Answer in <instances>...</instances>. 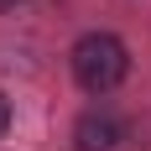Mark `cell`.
<instances>
[{"label":"cell","mask_w":151,"mask_h":151,"mask_svg":"<svg viewBox=\"0 0 151 151\" xmlns=\"http://www.w3.org/2000/svg\"><path fill=\"white\" fill-rule=\"evenodd\" d=\"M5 130H11V99L0 94V136H5Z\"/></svg>","instance_id":"obj_3"},{"label":"cell","mask_w":151,"mask_h":151,"mask_svg":"<svg viewBox=\"0 0 151 151\" xmlns=\"http://www.w3.org/2000/svg\"><path fill=\"white\" fill-rule=\"evenodd\" d=\"M16 5H26V0H0V11H16Z\"/></svg>","instance_id":"obj_4"},{"label":"cell","mask_w":151,"mask_h":151,"mask_svg":"<svg viewBox=\"0 0 151 151\" xmlns=\"http://www.w3.org/2000/svg\"><path fill=\"white\" fill-rule=\"evenodd\" d=\"M120 146V120L109 109H83L73 120V151H115Z\"/></svg>","instance_id":"obj_2"},{"label":"cell","mask_w":151,"mask_h":151,"mask_svg":"<svg viewBox=\"0 0 151 151\" xmlns=\"http://www.w3.org/2000/svg\"><path fill=\"white\" fill-rule=\"evenodd\" d=\"M68 68H73L83 94H109V89H120L125 73H130V47L115 31H83L73 42V52H68Z\"/></svg>","instance_id":"obj_1"}]
</instances>
